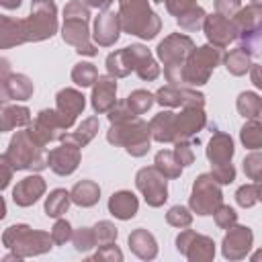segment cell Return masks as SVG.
Here are the masks:
<instances>
[{
    "instance_id": "1",
    "label": "cell",
    "mask_w": 262,
    "mask_h": 262,
    "mask_svg": "<svg viewBox=\"0 0 262 262\" xmlns=\"http://www.w3.org/2000/svg\"><path fill=\"white\" fill-rule=\"evenodd\" d=\"M57 31V6L53 0L33 4L27 18L0 16V47L8 49L20 43H35L53 37Z\"/></svg>"
},
{
    "instance_id": "2",
    "label": "cell",
    "mask_w": 262,
    "mask_h": 262,
    "mask_svg": "<svg viewBox=\"0 0 262 262\" xmlns=\"http://www.w3.org/2000/svg\"><path fill=\"white\" fill-rule=\"evenodd\" d=\"M4 158L14 170L39 172L49 166V154L45 151V145L31 135L29 127L25 131H16V135L8 143V149L4 151Z\"/></svg>"
},
{
    "instance_id": "3",
    "label": "cell",
    "mask_w": 262,
    "mask_h": 262,
    "mask_svg": "<svg viewBox=\"0 0 262 262\" xmlns=\"http://www.w3.org/2000/svg\"><path fill=\"white\" fill-rule=\"evenodd\" d=\"M119 18L125 33L141 39H154L162 29V20L147 0H119Z\"/></svg>"
},
{
    "instance_id": "4",
    "label": "cell",
    "mask_w": 262,
    "mask_h": 262,
    "mask_svg": "<svg viewBox=\"0 0 262 262\" xmlns=\"http://www.w3.org/2000/svg\"><path fill=\"white\" fill-rule=\"evenodd\" d=\"M194 49V41L188 35L172 33L158 45V57L164 61V76L170 84H184V63Z\"/></svg>"
},
{
    "instance_id": "5",
    "label": "cell",
    "mask_w": 262,
    "mask_h": 262,
    "mask_svg": "<svg viewBox=\"0 0 262 262\" xmlns=\"http://www.w3.org/2000/svg\"><path fill=\"white\" fill-rule=\"evenodd\" d=\"M106 139L113 145L125 147L129 156L141 158L149 151V143L154 137H151L149 125L145 121H141L139 117H135L131 121L111 125V129L106 131Z\"/></svg>"
},
{
    "instance_id": "6",
    "label": "cell",
    "mask_w": 262,
    "mask_h": 262,
    "mask_svg": "<svg viewBox=\"0 0 262 262\" xmlns=\"http://www.w3.org/2000/svg\"><path fill=\"white\" fill-rule=\"evenodd\" d=\"M2 244L4 248H10L12 252H16L20 258H29V256L49 252L53 246V237L51 233L31 229L25 223H16L6 227V231L2 233Z\"/></svg>"
},
{
    "instance_id": "7",
    "label": "cell",
    "mask_w": 262,
    "mask_h": 262,
    "mask_svg": "<svg viewBox=\"0 0 262 262\" xmlns=\"http://www.w3.org/2000/svg\"><path fill=\"white\" fill-rule=\"evenodd\" d=\"M221 59H223L221 47H215V45L194 47L184 63V84H190V86L207 84L213 70L221 63Z\"/></svg>"
},
{
    "instance_id": "8",
    "label": "cell",
    "mask_w": 262,
    "mask_h": 262,
    "mask_svg": "<svg viewBox=\"0 0 262 262\" xmlns=\"http://www.w3.org/2000/svg\"><path fill=\"white\" fill-rule=\"evenodd\" d=\"M188 205L196 215H213L223 205V192L213 174H201L194 180Z\"/></svg>"
},
{
    "instance_id": "9",
    "label": "cell",
    "mask_w": 262,
    "mask_h": 262,
    "mask_svg": "<svg viewBox=\"0 0 262 262\" xmlns=\"http://www.w3.org/2000/svg\"><path fill=\"white\" fill-rule=\"evenodd\" d=\"M166 180L168 178L156 166H147L137 172L135 186L139 188V192L143 194V199L149 207H162L168 201V182Z\"/></svg>"
},
{
    "instance_id": "10",
    "label": "cell",
    "mask_w": 262,
    "mask_h": 262,
    "mask_svg": "<svg viewBox=\"0 0 262 262\" xmlns=\"http://www.w3.org/2000/svg\"><path fill=\"white\" fill-rule=\"evenodd\" d=\"M176 250L190 262H209L215 256V242L192 229H182L176 235Z\"/></svg>"
},
{
    "instance_id": "11",
    "label": "cell",
    "mask_w": 262,
    "mask_h": 262,
    "mask_svg": "<svg viewBox=\"0 0 262 262\" xmlns=\"http://www.w3.org/2000/svg\"><path fill=\"white\" fill-rule=\"evenodd\" d=\"M29 131H31V135H33L39 143L47 145L49 141H61V137L66 135L68 129L63 127V123H61L57 111L43 108V111L35 117L33 125H29Z\"/></svg>"
},
{
    "instance_id": "12",
    "label": "cell",
    "mask_w": 262,
    "mask_h": 262,
    "mask_svg": "<svg viewBox=\"0 0 262 262\" xmlns=\"http://www.w3.org/2000/svg\"><path fill=\"white\" fill-rule=\"evenodd\" d=\"M61 37L66 43H70L78 53L82 55H96L98 49L90 43V31H88V18H63V27H61Z\"/></svg>"
},
{
    "instance_id": "13",
    "label": "cell",
    "mask_w": 262,
    "mask_h": 262,
    "mask_svg": "<svg viewBox=\"0 0 262 262\" xmlns=\"http://www.w3.org/2000/svg\"><path fill=\"white\" fill-rule=\"evenodd\" d=\"M123 55H125V61L129 66L131 72H135L141 80H156L160 76V66L156 63V59L151 57L149 49L143 47V45H129L123 49Z\"/></svg>"
},
{
    "instance_id": "14",
    "label": "cell",
    "mask_w": 262,
    "mask_h": 262,
    "mask_svg": "<svg viewBox=\"0 0 262 262\" xmlns=\"http://www.w3.org/2000/svg\"><path fill=\"white\" fill-rule=\"evenodd\" d=\"M254 242V233L250 227L246 225H231L223 237L221 244V252L227 260H242L246 258V254L250 252Z\"/></svg>"
},
{
    "instance_id": "15",
    "label": "cell",
    "mask_w": 262,
    "mask_h": 262,
    "mask_svg": "<svg viewBox=\"0 0 262 262\" xmlns=\"http://www.w3.org/2000/svg\"><path fill=\"white\" fill-rule=\"evenodd\" d=\"M203 29H205V35H207L209 43L215 45V47H221V49L237 39V31L233 27V20L219 14V12L207 14Z\"/></svg>"
},
{
    "instance_id": "16",
    "label": "cell",
    "mask_w": 262,
    "mask_h": 262,
    "mask_svg": "<svg viewBox=\"0 0 262 262\" xmlns=\"http://www.w3.org/2000/svg\"><path fill=\"white\" fill-rule=\"evenodd\" d=\"M156 102L162 106H203L205 104V96L196 90L190 88H182V86H162L156 92Z\"/></svg>"
},
{
    "instance_id": "17",
    "label": "cell",
    "mask_w": 262,
    "mask_h": 262,
    "mask_svg": "<svg viewBox=\"0 0 262 262\" xmlns=\"http://www.w3.org/2000/svg\"><path fill=\"white\" fill-rule=\"evenodd\" d=\"M84 106H86V98L76 88H63L55 96V111L59 113V119L66 129H70L76 123V119L84 111Z\"/></svg>"
},
{
    "instance_id": "18",
    "label": "cell",
    "mask_w": 262,
    "mask_h": 262,
    "mask_svg": "<svg viewBox=\"0 0 262 262\" xmlns=\"http://www.w3.org/2000/svg\"><path fill=\"white\" fill-rule=\"evenodd\" d=\"M207 125V115L203 106H184L178 115H174V141L188 139L196 135Z\"/></svg>"
},
{
    "instance_id": "19",
    "label": "cell",
    "mask_w": 262,
    "mask_h": 262,
    "mask_svg": "<svg viewBox=\"0 0 262 262\" xmlns=\"http://www.w3.org/2000/svg\"><path fill=\"white\" fill-rule=\"evenodd\" d=\"M92 108L98 115L108 113L117 104V78L113 76H98L92 86Z\"/></svg>"
},
{
    "instance_id": "20",
    "label": "cell",
    "mask_w": 262,
    "mask_h": 262,
    "mask_svg": "<svg viewBox=\"0 0 262 262\" xmlns=\"http://www.w3.org/2000/svg\"><path fill=\"white\" fill-rule=\"evenodd\" d=\"M80 158H82V154H80L78 145L61 143L59 147H53L49 151V168L59 176H68L78 168Z\"/></svg>"
},
{
    "instance_id": "21",
    "label": "cell",
    "mask_w": 262,
    "mask_h": 262,
    "mask_svg": "<svg viewBox=\"0 0 262 262\" xmlns=\"http://www.w3.org/2000/svg\"><path fill=\"white\" fill-rule=\"evenodd\" d=\"M121 31H123V27H121L119 12L104 10L94 20V41L100 47H111L119 39V33Z\"/></svg>"
},
{
    "instance_id": "22",
    "label": "cell",
    "mask_w": 262,
    "mask_h": 262,
    "mask_svg": "<svg viewBox=\"0 0 262 262\" xmlns=\"http://www.w3.org/2000/svg\"><path fill=\"white\" fill-rule=\"evenodd\" d=\"M0 90H2V102L6 100H29L33 96V82L25 76V74H2L0 80Z\"/></svg>"
},
{
    "instance_id": "23",
    "label": "cell",
    "mask_w": 262,
    "mask_h": 262,
    "mask_svg": "<svg viewBox=\"0 0 262 262\" xmlns=\"http://www.w3.org/2000/svg\"><path fill=\"white\" fill-rule=\"evenodd\" d=\"M45 188L47 186H45V180L41 176H37V174L27 176V178L18 180L16 186L12 188V201L18 207H31L43 196Z\"/></svg>"
},
{
    "instance_id": "24",
    "label": "cell",
    "mask_w": 262,
    "mask_h": 262,
    "mask_svg": "<svg viewBox=\"0 0 262 262\" xmlns=\"http://www.w3.org/2000/svg\"><path fill=\"white\" fill-rule=\"evenodd\" d=\"M233 27L237 31V37H246L258 29H262V4H250L246 8H239V12L231 18Z\"/></svg>"
},
{
    "instance_id": "25",
    "label": "cell",
    "mask_w": 262,
    "mask_h": 262,
    "mask_svg": "<svg viewBox=\"0 0 262 262\" xmlns=\"http://www.w3.org/2000/svg\"><path fill=\"white\" fill-rule=\"evenodd\" d=\"M139 209V201L137 196L131 192V190H119V192H113L111 199H108V213L117 219H131L135 217Z\"/></svg>"
},
{
    "instance_id": "26",
    "label": "cell",
    "mask_w": 262,
    "mask_h": 262,
    "mask_svg": "<svg viewBox=\"0 0 262 262\" xmlns=\"http://www.w3.org/2000/svg\"><path fill=\"white\" fill-rule=\"evenodd\" d=\"M207 158L213 164H227L233 158V139L227 133L215 131L209 145H207Z\"/></svg>"
},
{
    "instance_id": "27",
    "label": "cell",
    "mask_w": 262,
    "mask_h": 262,
    "mask_svg": "<svg viewBox=\"0 0 262 262\" xmlns=\"http://www.w3.org/2000/svg\"><path fill=\"white\" fill-rule=\"evenodd\" d=\"M129 248L141 260H154L158 256V242L143 227H139V229H135V231L129 233Z\"/></svg>"
},
{
    "instance_id": "28",
    "label": "cell",
    "mask_w": 262,
    "mask_h": 262,
    "mask_svg": "<svg viewBox=\"0 0 262 262\" xmlns=\"http://www.w3.org/2000/svg\"><path fill=\"white\" fill-rule=\"evenodd\" d=\"M31 111L27 106L18 104H6L2 102V113H0V129L10 131L14 127H27L31 125Z\"/></svg>"
},
{
    "instance_id": "29",
    "label": "cell",
    "mask_w": 262,
    "mask_h": 262,
    "mask_svg": "<svg viewBox=\"0 0 262 262\" xmlns=\"http://www.w3.org/2000/svg\"><path fill=\"white\" fill-rule=\"evenodd\" d=\"M174 115L172 111H162L149 121L151 137L160 143H170L174 141Z\"/></svg>"
},
{
    "instance_id": "30",
    "label": "cell",
    "mask_w": 262,
    "mask_h": 262,
    "mask_svg": "<svg viewBox=\"0 0 262 262\" xmlns=\"http://www.w3.org/2000/svg\"><path fill=\"white\" fill-rule=\"evenodd\" d=\"M70 194H72V203L80 207H92L100 199V186L94 180H80L74 184Z\"/></svg>"
},
{
    "instance_id": "31",
    "label": "cell",
    "mask_w": 262,
    "mask_h": 262,
    "mask_svg": "<svg viewBox=\"0 0 262 262\" xmlns=\"http://www.w3.org/2000/svg\"><path fill=\"white\" fill-rule=\"evenodd\" d=\"M96 133H98V119H96V117H90V119L82 121V125H78L76 131L66 133V135L61 137V143H72V145L84 147V145H88V143L94 139Z\"/></svg>"
},
{
    "instance_id": "32",
    "label": "cell",
    "mask_w": 262,
    "mask_h": 262,
    "mask_svg": "<svg viewBox=\"0 0 262 262\" xmlns=\"http://www.w3.org/2000/svg\"><path fill=\"white\" fill-rule=\"evenodd\" d=\"M223 63H225V68H227L229 74H233V76H244V74L250 70V66H252V55H250V51H248L244 45H239V47L231 49V51L223 57Z\"/></svg>"
},
{
    "instance_id": "33",
    "label": "cell",
    "mask_w": 262,
    "mask_h": 262,
    "mask_svg": "<svg viewBox=\"0 0 262 262\" xmlns=\"http://www.w3.org/2000/svg\"><path fill=\"white\" fill-rule=\"evenodd\" d=\"M72 203V194L66 188H55L45 199V215L47 217H61Z\"/></svg>"
},
{
    "instance_id": "34",
    "label": "cell",
    "mask_w": 262,
    "mask_h": 262,
    "mask_svg": "<svg viewBox=\"0 0 262 262\" xmlns=\"http://www.w3.org/2000/svg\"><path fill=\"white\" fill-rule=\"evenodd\" d=\"M235 106L244 119H258L260 111H262V98L256 92H242L237 96Z\"/></svg>"
},
{
    "instance_id": "35",
    "label": "cell",
    "mask_w": 262,
    "mask_h": 262,
    "mask_svg": "<svg viewBox=\"0 0 262 262\" xmlns=\"http://www.w3.org/2000/svg\"><path fill=\"white\" fill-rule=\"evenodd\" d=\"M154 166L166 176V178H178L180 172H182V166L178 164L174 151H168V149H162L156 154V160H154Z\"/></svg>"
},
{
    "instance_id": "36",
    "label": "cell",
    "mask_w": 262,
    "mask_h": 262,
    "mask_svg": "<svg viewBox=\"0 0 262 262\" xmlns=\"http://www.w3.org/2000/svg\"><path fill=\"white\" fill-rule=\"evenodd\" d=\"M239 139L248 149L262 147V123L256 119H248V123L239 131Z\"/></svg>"
},
{
    "instance_id": "37",
    "label": "cell",
    "mask_w": 262,
    "mask_h": 262,
    "mask_svg": "<svg viewBox=\"0 0 262 262\" xmlns=\"http://www.w3.org/2000/svg\"><path fill=\"white\" fill-rule=\"evenodd\" d=\"M72 80L86 88V86H94V82L98 80V70L94 63H88V61H80L72 68Z\"/></svg>"
},
{
    "instance_id": "38",
    "label": "cell",
    "mask_w": 262,
    "mask_h": 262,
    "mask_svg": "<svg viewBox=\"0 0 262 262\" xmlns=\"http://www.w3.org/2000/svg\"><path fill=\"white\" fill-rule=\"evenodd\" d=\"M205 18H207V12H205V8L203 6H192L190 10H186L184 14H180L176 20H178V25H180V29L182 31H196V29H201L203 25H205Z\"/></svg>"
},
{
    "instance_id": "39",
    "label": "cell",
    "mask_w": 262,
    "mask_h": 262,
    "mask_svg": "<svg viewBox=\"0 0 262 262\" xmlns=\"http://www.w3.org/2000/svg\"><path fill=\"white\" fill-rule=\"evenodd\" d=\"M125 100L129 102V106H131V111H133L135 115H143V113H147L149 106L156 102V94H151V92H147V90H133Z\"/></svg>"
},
{
    "instance_id": "40",
    "label": "cell",
    "mask_w": 262,
    "mask_h": 262,
    "mask_svg": "<svg viewBox=\"0 0 262 262\" xmlns=\"http://www.w3.org/2000/svg\"><path fill=\"white\" fill-rule=\"evenodd\" d=\"M106 72H108V76H113V78H125V76L131 74V70H129L127 61H125L123 49L113 51V53L106 55Z\"/></svg>"
},
{
    "instance_id": "41",
    "label": "cell",
    "mask_w": 262,
    "mask_h": 262,
    "mask_svg": "<svg viewBox=\"0 0 262 262\" xmlns=\"http://www.w3.org/2000/svg\"><path fill=\"white\" fill-rule=\"evenodd\" d=\"M72 244L78 252H88L92 248H96V235H94V229L92 227H80L74 231L72 235Z\"/></svg>"
},
{
    "instance_id": "42",
    "label": "cell",
    "mask_w": 262,
    "mask_h": 262,
    "mask_svg": "<svg viewBox=\"0 0 262 262\" xmlns=\"http://www.w3.org/2000/svg\"><path fill=\"white\" fill-rule=\"evenodd\" d=\"M166 221H168V225H172V227L184 229V227H188V225L192 223V213H190L186 207H182V205H174V207H170V211L166 213Z\"/></svg>"
},
{
    "instance_id": "43",
    "label": "cell",
    "mask_w": 262,
    "mask_h": 262,
    "mask_svg": "<svg viewBox=\"0 0 262 262\" xmlns=\"http://www.w3.org/2000/svg\"><path fill=\"white\" fill-rule=\"evenodd\" d=\"M94 235H96V244L98 246H104V244H113L119 235L117 227L111 223V221H98L94 227Z\"/></svg>"
},
{
    "instance_id": "44",
    "label": "cell",
    "mask_w": 262,
    "mask_h": 262,
    "mask_svg": "<svg viewBox=\"0 0 262 262\" xmlns=\"http://www.w3.org/2000/svg\"><path fill=\"white\" fill-rule=\"evenodd\" d=\"M244 172L250 180H260L262 178V154L260 151H252L244 158Z\"/></svg>"
},
{
    "instance_id": "45",
    "label": "cell",
    "mask_w": 262,
    "mask_h": 262,
    "mask_svg": "<svg viewBox=\"0 0 262 262\" xmlns=\"http://www.w3.org/2000/svg\"><path fill=\"white\" fill-rule=\"evenodd\" d=\"M135 117H137V115L131 111V106H129L127 100L117 102V104L108 111V121H111V125H115V123H125V121H131V119H135Z\"/></svg>"
},
{
    "instance_id": "46",
    "label": "cell",
    "mask_w": 262,
    "mask_h": 262,
    "mask_svg": "<svg viewBox=\"0 0 262 262\" xmlns=\"http://www.w3.org/2000/svg\"><path fill=\"white\" fill-rule=\"evenodd\" d=\"M235 201L244 209L256 205L258 203V184H244V186H239L237 192H235Z\"/></svg>"
},
{
    "instance_id": "47",
    "label": "cell",
    "mask_w": 262,
    "mask_h": 262,
    "mask_svg": "<svg viewBox=\"0 0 262 262\" xmlns=\"http://www.w3.org/2000/svg\"><path fill=\"white\" fill-rule=\"evenodd\" d=\"M174 156L178 160V164L184 168V166H190L194 162V151H192V143H188V139H180V141H174Z\"/></svg>"
},
{
    "instance_id": "48",
    "label": "cell",
    "mask_w": 262,
    "mask_h": 262,
    "mask_svg": "<svg viewBox=\"0 0 262 262\" xmlns=\"http://www.w3.org/2000/svg\"><path fill=\"white\" fill-rule=\"evenodd\" d=\"M213 217H215L217 227H221V229H229L231 225L237 223V213H235L229 205H221V207L213 213Z\"/></svg>"
},
{
    "instance_id": "49",
    "label": "cell",
    "mask_w": 262,
    "mask_h": 262,
    "mask_svg": "<svg viewBox=\"0 0 262 262\" xmlns=\"http://www.w3.org/2000/svg\"><path fill=\"white\" fill-rule=\"evenodd\" d=\"M72 235H74V231H72V225L68 219H57L55 225L51 227V237H53V244H57V246L70 242Z\"/></svg>"
},
{
    "instance_id": "50",
    "label": "cell",
    "mask_w": 262,
    "mask_h": 262,
    "mask_svg": "<svg viewBox=\"0 0 262 262\" xmlns=\"http://www.w3.org/2000/svg\"><path fill=\"white\" fill-rule=\"evenodd\" d=\"M90 260H98V262H121L123 260V252L115 246V242L113 244H104V246H100L98 248V252L96 254H92L90 256Z\"/></svg>"
},
{
    "instance_id": "51",
    "label": "cell",
    "mask_w": 262,
    "mask_h": 262,
    "mask_svg": "<svg viewBox=\"0 0 262 262\" xmlns=\"http://www.w3.org/2000/svg\"><path fill=\"white\" fill-rule=\"evenodd\" d=\"M211 174H213V178L219 184H231L235 180V168H233L231 162H227V164H213Z\"/></svg>"
},
{
    "instance_id": "52",
    "label": "cell",
    "mask_w": 262,
    "mask_h": 262,
    "mask_svg": "<svg viewBox=\"0 0 262 262\" xmlns=\"http://www.w3.org/2000/svg\"><path fill=\"white\" fill-rule=\"evenodd\" d=\"M242 45L250 51V55L262 59V29H258V31H254V33L242 37Z\"/></svg>"
},
{
    "instance_id": "53",
    "label": "cell",
    "mask_w": 262,
    "mask_h": 262,
    "mask_svg": "<svg viewBox=\"0 0 262 262\" xmlns=\"http://www.w3.org/2000/svg\"><path fill=\"white\" fill-rule=\"evenodd\" d=\"M242 8V2L239 0H215V12L227 16V18H233Z\"/></svg>"
},
{
    "instance_id": "54",
    "label": "cell",
    "mask_w": 262,
    "mask_h": 262,
    "mask_svg": "<svg viewBox=\"0 0 262 262\" xmlns=\"http://www.w3.org/2000/svg\"><path fill=\"white\" fill-rule=\"evenodd\" d=\"M192 6H196V0H166V8L170 14H174L176 18L180 14H184L186 10H190Z\"/></svg>"
},
{
    "instance_id": "55",
    "label": "cell",
    "mask_w": 262,
    "mask_h": 262,
    "mask_svg": "<svg viewBox=\"0 0 262 262\" xmlns=\"http://www.w3.org/2000/svg\"><path fill=\"white\" fill-rule=\"evenodd\" d=\"M0 170H2V182H0V188H6V186L10 184V178H12L14 168H12L10 162L4 158V154H2V158H0Z\"/></svg>"
},
{
    "instance_id": "56",
    "label": "cell",
    "mask_w": 262,
    "mask_h": 262,
    "mask_svg": "<svg viewBox=\"0 0 262 262\" xmlns=\"http://www.w3.org/2000/svg\"><path fill=\"white\" fill-rule=\"evenodd\" d=\"M250 78L258 90H262V63H252L250 66Z\"/></svg>"
},
{
    "instance_id": "57",
    "label": "cell",
    "mask_w": 262,
    "mask_h": 262,
    "mask_svg": "<svg viewBox=\"0 0 262 262\" xmlns=\"http://www.w3.org/2000/svg\"><path fill=\"white\" fill-rule=\"evenodd\" d=\"M113 2H115V0H86L88 6H92V8H102V10H108V6H111Z\"/></svg>"
},
{
    "instance_id": "58",
    "label": "cell",
    "mask_w": 262,
    "mask_h": 262,
    "mask_svg": "<svg viewBox=\"0 0 262 262\" xmlns=\"http://www.w3.org/2000/svg\"><path fill=\"white\" fill-rule=\"evenodd\" d=\"M0 4L4 8H8V10H12V8H18L20 6V0H0Z\"/></svg>"
},
{
    "instance_id": "59",
    "label": "cell",
    "mask_w": 262,
    "mask_h": 262,
    "mask_svg": "<svg viewBox=\"0 0 262 262\" xmlns=\"http://www.w3.org/2000/svg\"><path fill=\"white\" fill-rule=\"evenodd\" d=\"M260 260H262V250H258V252L252 254V262H260Z\"/></svg>"
},
{
    "instance_id": "60",
    "label": "cell",
    "mask_w": 262,
    "mask_h": 262,
    "mask_svg": "<svg viewBox=\"0 0 262 262\" xmlns=\"http://www.w3.org/2000/svg\"><path fill=\"white\" fill-rule=\"evenodd\" d=\"M258 201L262 203V178L258 180Z\"/></svg>"
},
{
    "instance_id": "61",
    "label": "cell",
    "mask_w": 262,
    "mask_h": 262,
    "mask_svg": "<svg viewBox=\"0 0 262 262\" xmlns=\"http://www.w3.org/2000/svg\"><path fill=\"white\" fill-rule=\"evenodd\" d=\"M33 4H39V2H45V0H31Z\"/></svg>"
},
{
    "instance_id": "62",
    "label": "cell",
    "mask_w": 262,
    "mask_h": 262,
    "mask_svg": "<svg viewBox=\"0 0 262 262\" xmlns=\"http://www.w3.org/2000/svg\"><path fill=\"white\" fill-rule=\"evenodd\" d=\"M252 2H254V4H262V0H252Z\"/></svg>"
},
{
    "instance_id": "63",
    "label": "cell",
    "mask_w": 262,
    "mask_h": 262,
    "mask_svg": "<svg viewBox=\"0 0 262 262\" xmlns=\"http://www.w3.org/2000/svg\"><path fill=\"white\" fill-rule=\"evenodd\" d=\"M154 2H166V0H154Z\"/></svg>"
},
{
    "instance_id": "64",
    "label": "cell",
    "mask_w": 262,
    "mask_h": 262,
    "mask_svg": "<svg viewBox=\"0 0 262 262\" xmlns=\"http://www.w3.org/2000/svg\"><path fill=\"white\" fill-rule=\"evenodd\" d=\"M260 119H262V111H260Z\"/></svg>"
}]
</instances>
